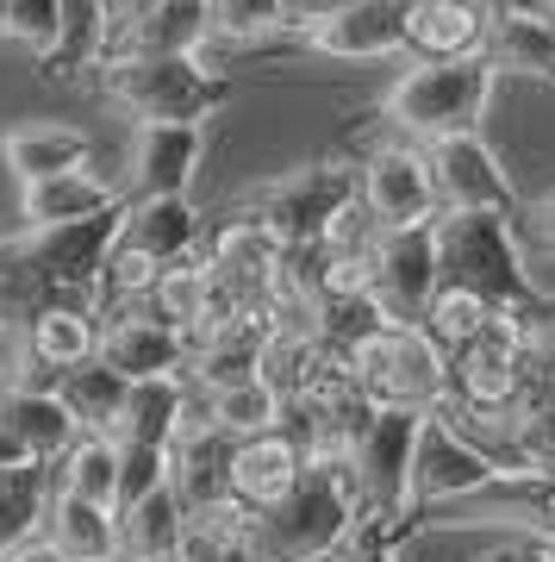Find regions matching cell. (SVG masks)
Segmentation results:
<instances>
[{
	"label": "cell",
	"instance_id": "b9f144b4",
	"mask_svg": "<svg viewBox=\"0 0 555 562\" xmlns=\"http://www.w3.org/2000/svg\"><path fill=\"white\" fill-rule=\"evenodd\" d=\"M0 32H7V0H0Z\"/></svg>",
	"mask_w": 555,
	"mask_h": 562
},
{
	"label": "cell",
	"instance_id": "ba28073f",
	"mask_svg": "<svg viewBox=\"0 0 555 562\" xmlns=\"http://www.w3.org/2000/svg\"><path fill=\"white\" fill-rule=\"evenodd\" d=\"M418 425L424 413H375L369 431L356 438V475L369 487V513L381 525L412 531V450H418Z\"/></svg>",
	"mask_w": 555,
	"mask_h": 562
},
{
	"label": "cell",
	"instance_id": "6da1fadb",
	"mask_svg": "<svg viewBox=\"0 0 555 562\" xmlns=\"http://www.w3.org/2000/svg\"><path fill=\"white\" fill-rule=\"evenodd\" d=\"M494 63L487 57H450V63H406L387 88L375 94V120L387 138L406 144H443V138H468L487 125L494 106Z\"/></svg>",
	"mask_w": 555,
	"mask_h": 562
},
{
	"label": "cell",
	"instance_id": "30bf717a",
	"mask_svg": "<svg viewBox=\"0 0 555 562\" xmlns=\"http://www.w3.org/2000/svg\"><path fill=\"white\" fill-rule=\"evenodd\" d=\"M206 169V125H132L125 150V201L194 194Z\"/></svg>",
	"mask_w": 555,
	"mask_h": 562
},
{
	"label": "cell",
	"instance_id": "9c48e42d",
	"mask_svg": "<svg viewBox=\"0 0 555 562\" xmlns=\"http://www.w3.org/2000/svg\"><path fill=\"white\" fill-rule=\"evenodd\" d=\"M120 220H125V206L106 213V220L63 225V232H20L25 257H32V269H38L50 301H88L94 294L100 269H106L113 244H120Z\"/></svg>",
	"mask_w": 555,
	"mask_h": 562
},
{
	"label": "cell",
	"instance_id": "ffe728a7",
	"mask_svg": "<svg viewBox=\"0 0 555 562\" xmlns=\"http://www.w3.org/2000/svg\"><path fill=\"white\" fill-rule=\"evenodd\" d=\"M25 344H32V382L57 387L69 369L100 357V319L88 301H44L25 319Z\"/></svg>",
	"mask_w": 555,
	"mask_h": 562
},
{
	"label": "cell",
	"instance_id": "8992f818",
	"mask_svg": "<svg viewBox=\"0 0 555 562\" xmlns=\"http://www.w3.org/2000/svg\"><path fill=\"white\" fill-rule=\"evenodd\" d=\"M494 482H499L494 462L480 457L475 443L462 438L443 413H424V425H418V450H412V531H418L424 513H450V506L487 494ZM412 531H406V538H412Z\"/></svg>",
	"mask_w": 555,
	"mask_h": 562
},
{
	"label": "cell",
	"instance_id": "7bdbcfd3",
	"mask_svg": "<svg viewBox=\"0 0 555 562\" xmlns=\"http://www.w3.org/2000/svg\"><path fill=\"white\" fill-rule=\"evenodd\" d=\"M543 13H550V20H555V0H543Z\"/></svg>",
	"mask_w": 555,
	"mask_h": 562
},
{
	"label": "cell",
	"instance_id": "4316f807",
	"mask_svg": "<svg viewBox=\"0 0 555 562\" xmlns=\"http://www.w3.org/2000/svg\"><path fill=\"white\" fill-rule=\"evenodd\" d=\"M57 394L69 401V413H76L81 431H94V438H120L125 425V401H132V382L125 375H113L106 362H81V369H69L57 382Z\"/></svg>",
	"mask_w": 555,
	"mask_h": 562
},
{
	"label": "cell",
	"instance_id": "4fadbf2b",
	"mask_svg": "<svg viewBox=\"0 0 555 562\" xmlns=\"http://www.w3.org/2000/svg\"><path fill=\"white\" fill-rule=\"evenodd\" d=\"M294 50L325 57V63H350V69L394 63V57H406V0H362V7H343L331 20H318Z\"/></svg>",
	"mask_w": 555,
	"mask_h": 562
},
{
	"label": "cell",
	"instance_id": "44dd1931",
	"mask_svg": "<svg viewBox=\"0 0 555 562\" xmlns=\"http://www.w3.org/2000/svg\"><path fill=\"white\" fill-rule=\"evenodd\" d=\"M306 469H313V462L299 457L281 431L250 438V443H238V450H231V501H238L243 513H275V506L299 487V475H306Z\"/></svg>",
	"mask_w": 555,
	"mask_h": 562
},
{
	"label": "cell",
	"instance_id": "4dcf8cb0",
	"mask_svg": "<svg viewBox=\"0 0 555 562\" xmlns=\"http://www.w3.org/2000/svg\"><path fill=\"white\" fill-rule=\"evenodd\" d=\"M76 32V0H7V32L0 38L20 44L25 57L50 63Z\"/></svg>",
	"mask_w": 555,
	"mask_h": 562
},
{
	"label": "cell",
	"instance_id": "836d02e7",
	"mask_svg": "<svg viewBox=\"0 0 555 562\" xmlns=\"http://www.w3.org/2000/svg\"><path fill=\"white\" fill-rule=\"evenodd\" d=\"M213 32L262 50V44L287 38V0H213Z\"/></svg>",
	"mask_w": 555,
	"mask_h": 562
},
{
	"label": "cell",
	"instance_id": "d590c367",
	"mask_svg": "<svg viewBox=\"0 0 555 562\" xmlns=\"http://www.w3.org/2000/svg\"><path fill=\"white\" fill-rule=\"evenodd\" d=\"M120 450H125L120 506L144 501V494H157V487H169V450H150V443H120Z\"/></svg>",
	"mask_w": 555,
	"mask_h": 562
},
{
	"label": "cell",
	"instance_id": "1f68e13d",
	"mask_svg": "<svg viewBox=\"0 0 555 562\" xmlns=\"http://www.w3.org/2000/svg\"><path fill=\"white\" fill-rule=\"evenodd\" d=\"M206 419L231 443H250V438H269L281 425V401L269 382H238V387H225V394H206Z\"/></svg>",
	"mask_w": 555,
	"mask_h": 562
},
{
	"label": "cell",
	"instance_id": "5b68a950",
	"mask_svg": "<svg viewBox=\"0 0 555 562\" xmlns=\"http://www.w3.org/2000/svg\"><path fill=\"white\" fill-rule=\"evenodd\" d=\"M356 201L381 232H431L443 220L431 176V150L406 138H375L356 157Z\"/></svg>",
	"mask_w": 555,
	"mask_h": 562
},
{
	"label": "cell",
	"instance_id": "d6a6232c",
	"mask_svg": "<svg viewBox=\"0 0 555 562\" xmlns=\"http://www.w3.org/2000/svg\"><path fill=\"white\" fill-rule=\"evenodd\" d=\"M487 319H494V301H480V294H468V288H437L431 313H424V331L456 357V350H468V344L487 331Z\"/></svg>",
	"mask_w": 555,
	"mask_h": 562
},
{
	"label": "cell",
	"instance_id": "74e56055",
	"mask_svg": "<svg viewBox=\"0 0 555 562\" xmlns=\"http://www.w3.org/2000/svg\"><path fill=\"white\" fill-rule=\"evenodd\" d=\"M343 7H362V0H287V38H306L318 20H331V13H343Z\"/></svg>",
	"mask_w": 555,
	"mask_h": 562
},
{
	"label": "cell",
	"instance_id": "484cf974",
	"mask_svg": "<svg viewBox=\"0 0 555 562\" xmlns=\"http://www.w3.org/2000/svg\"><path fill=\"white\" fill-rule=\"evenodd\" d=\"M181 562H262V550H257V513H243L238 501H218V506L188 513Z\"/></svg>",
	"mask_w": 555,
	"mask_h": 562
},
{
	"label": "cell",
	"instance_id": "52a82bcc",
	"mask_svg": "<svg viewBox=\"0 0 555 562\" xmlns=\"http://www.w3.org/2000/svg\"><path fill=\"white\" fill-rule=\"evenodd\" d=\"M287 238H281L269 220H257L250 206H231L218 213L213 232H206V262H213L218 288L231 294L238 306H269V288L287 269Z\"/></svg>",
	"mask_w": 555,
	"mask_h": 562
},
{
	"label": "cell",
	"instance_id": "f546056e",
	"mask_svg": "<svg viewBox=\"0 0 555 562\" xmlns=\"http://www.w3.org/2000/svg\"><path fill=\"white\" fill-rule=\"evenodd\" d=\"M57 469V487L63 494H76V501H94V506H120V482H125V450L120 438H76V450Z\"/></svg>",
	"mask_w": 555,
	"mask_h": 562
},
{
	"label": "cell",
	"instance_id": "60d3db41",
	"mask_svg": "<svg viewBox=\"0 0 555 562\" xmlns=\"http://www.w3.org/2000/svg\"><path fill=\"white\" fill-rule=\"evenodd\" d=\"M144 562H181V550H175V557H144Z\"/></svg>",
	"mask_w": 555,
	"mask_h": 562
},
{
	"label": "cell",
	"instance_id": "e0dca14e",
	"mask_svg": "<svg viewBox=\"0 0 555 562\" xmlns=\"http://www.w3.org/2000/svg\"><path fill=\"white\" fill-rule=\"evenodd\" d=\"M206 232H213V213L194 201V194H169V201H125L120 238L132 250H144L150 262H188L206 250Z\"/></svg>",
	"mask_w": 555,
	"mask_h": 562
},
{
	"label": "cell",
	"instance_id": "2e32d148",
	"mask_svg": "<svg viewBox=\"0 0 555 562\" xmlns=\"http://www.w3.org/2000/svg\"><path fill=\"white\" fill-rule=\"evenodd\" d=\"M100 362L132 387L169 382V375H188V338L175 325H162L150 306H138V313H120V319L100 325Z\"/></svg>",
	"mask_w": 555,
	"mask_h": 562
},
{
	"label": "cell",
	"instance_id": "7a4b0ae2",
	"mask_svg": "<svg viewBox=\"0 0 555 562\" xmlns=\"http://www.w3.org/2000/svg\"><path fill=\"white\" fill-rule=\"evenodd\" d=\"M437 276L494 306H531V257L518 213H443L437 220Z\"/></svg>",
	"mask_w": 555,
	"mask_h": 562
},
{
	"label": "cell",
	"instance_id": "603a6c76",
	"mask_svg": "<svg viewBox=\"0 0 555 562\" xmlns=\"http://www.w3.org/2000/svg\"><path fill=\"white\" fill-rule=\"evenodd\" d=\"M44 538L57 543L69 562H125V538H120V506H94L63 494L50 501V519H44Z\"/></svg>",
	"mask_w": 555,
	"mask_h": 562
},
{
	"label": "cell",
	"instance_id": "f1b7e54d",
	"mask_svg": "<svg viewBox=\"0 0 555 562\" xmlns=\"http://www.w3.org/2000/svg\"><path fill=\"white\" fill-rule=\"evenodd\" d=\"M181 531H188V506H181L175 487H157V494H144V501L120 506L125 562H144V557H175V550H181Z\"/></svg>",
	"mask_w": 555,
	"mask_h": 562
},
{
	"label": "cell",
	"instance_id": "9a60e30c",
	"mask_svg": "<svg viewBox=\"0 0 555 562\" xmlns=\"http://www.w3.org/2000/svg\"><path fill=\"white\" fill-rule=\"evenodd\" d=\"M480 57L499 81H555V20L543 0H494Z\"/></svg>",
	"mask_w": 555,
	"mask_h": 562
},
{
	"label": "cell",
	"instance_id": "277c9868",
	"mask_svg": "<svg viewBox=\"0 0 555 562\" xmlns=\"http://www.w3.org/2000/svg\"><path fill=\"white\" fill-rule=\"evenodd\" d=\"M343 201H356V150H325V157H299L281 176H269L250 194V213L269 220L287 238V250H318L325 225Z\"/></svg>",
	"mask_w": 555,
	"mask_h": 562
},
{
	"label": "cell",
	"instance_id": "cb8c5ba5",
	"mask_svg": "<svg viewBox=\"0 0 555 562\" xmlns=\"http://www.w3.org/2000/svg\"><path fill=\"white\" fill-rule=\"evenodd\" d=\"M200 387L188 375H169V382H138L132 401H125V425L120 443H150V450H169L181 438V425L194 419Z\"/></svg>",
	"mask_w": 555,
	"mask_h": 562
},
{
	"label": "cell",
	"instance_id": "83f0119b",
	"mask_svg": "<svg viewBox=\"0 0 555 562\" xmlns=\"http://www.w3.org/2000/svg\"><path fill=\"white\" fill-rule=\"evenodd\" d=\"M325 362H331L325 338H299V331H269V338H262L257 382L275 387V401H281V406H294V401H306V394L318 387Z\"/></svg>",
	"mask_w": 555,
	"mask_h": 562
},
{
	"label": "cell",
	"instance_id": "d4e9b609",
	"mask_svg": "<svg viewBox=\"0 0 555 562\" xmlns=\"http://www.w3.org/2000/svg\"><path fill=\"white\" fill-rule=\"evenodd\" d=\"M57 501V469L50 462H25V469H0V562L20 543H32L50 519Z\"/></svg>",
	"mask_w": 555,
	"mask_h": 562
},
{
	"label": "cell",
	"instance_id": "ac0fdd59",
	"mask_svg": "<svg viewBox=\"0 0 555 562\" xmlns=\"http://www.w3.org/2000/svg\"><path fill=\"white\" fill-rule=\"evenodd\" d=\"M125 206V188L106 169H76V176H50L20 188V225L25 232H63V225L106 220Z\"/></svg>",
	"mask_w": 555,
	"mask_h": 562
},
{
	"label": "cell",
	"instance_id": "3957f363",
	"mask_svg": "<svg viewBox=\"0 0 555 562\" xmlns=\"http://www.w3.org/2000/svg\"><path fill=\"white\" fill-rule=\"evenodd\" d=\"M106 101L132 125H213L231 106V81H213L194 57H138L100 76Z\"/></svg>",
	"mask_w": 555,
	"mask_h": 562
},
{
	"label": "cell",
	"instance_id": "5bb4252c",
	"mask_svg": "<svg viewBox=\"0 0 555 562\" xmlns=\"http://www.w3.org/2000/svg\"><path fill=\"white\" fill-rule=\"evenodd\" d=\"M0 162H7L13 188H32V181H50V176H76V169H94V132L76 120L32 113V120L7 125Z\"/></svg>",
	"mask_w": 555,
	"mask_h": 562
},
{
	"label": "cell",
	"instance_id": "8fae6325",
	"mask_svg": "<svg viewBox=\"0 0 555 562\" xmlns=\"http://www.w3.org/2000/svg\"><path fill=\"white\" fill-rule=\"evenodd\" d=\"M437 288V225L431 232H387L375 250V276H369V301L381 306L387 325H424Z\"/></svg>",
	"mask_w": 555,
	"mask_h": 562
},
{
	"label": "cell",
	"instance_id": "7c38bea8",
	"mask_svg": "<svg viewBox=\"0 0 555 562\" xmlns=\"http://www.w3.org/2000/svg\"><path fill=\"white\" fill-rule=\"evenodd\" d=\"M431 176H437L443 213H524L506 162L494 157V144L480 138V132L431 144Z\"/></svg>",
	"mask_w": 555,
	"mask_h": 562
},
{
	"label": "cell",
	"instance_id": "ab89813d",
	"mask_svg": "<svg viewBox=\"0 0 555 562\" xmlns=\"http://www.w3.org/2000/svg\"><path fill=\"white\" fill-rule=\"evenodd\" d=\"M100 7H113V13H144L150 0H100Z\"/></svg>",
	"mask_w": 555,
	"mask_h": 562
},
{
	"label": "cell",
	"instance_id": "8d00e7d4",
	"mask_svg": "<svg viewBox=\"0 0 555 562\" xmlns=\"http://www.w3.org/2000/svg\"><path fill=\"white\" fill-rule=\"evenodd\" d=\"M32 382V344H25V325L0 319V401L20 394Z\"/></svg>",
	"mask_w": 555,
	"mask_h": 562
},
{
	"label": "cell",
	"instance_id": "f35d334b",
	"mask_svg": "<svg viewBox=\"0 0 555 562\" xmlns=\"http://www.w3.org/2000/svg\"><path fill=\"white\" fill-rule=\"evenodd\" d=\"M536 369H543V394H550V401H555V350H550V357H543V362H536Z\"/></svg>",
	"mask_w": 555,
	"mask_h": 562
},
{
	"label": "cell",
	"instance_id": "e575fe53",
	"mask_svg": "<svg viewBox=\"0 0 555 562\" xmlns=\"http://www.w3.org/2000/svg\"><path fill=\"white\" fill-rule=\"evenodd\" d=\"M325 562H406V531L399 525H381V519H362L338 543V557H325Z\"/></svg>",
	"mask_w": 555,
	"mask_h": 562
},
{
	"label": "cell",
	"instance_id": "d6986e66",
	"mask_svg": "<svg viewBox=\"0 0 555 562\" xmlns=\"http://www.w3.org/2000/svg\"><path fill=\"white\" fill-rule=\"evenodd\" d=\"M494 0H406V63L480 57Z\"/></svg>",
	"mask_w": 555,
	"mask_h": 562
},
{
	"label": "cell",
	"instance_id": "7402d4cb",
	"mask_svg": "<svg viewBox=\"0 0 555 562\" xmlns=\"http://www.w3.org/2000/svg\"><path fill=\"white\" fill-rule=\"evenodd\" d=\"M0 419H7V431L25 443L32 462H63L76 450V438H88L76 425V413H69V401H63L50 382H25L20 394H7V401H0Z\"/></svg>",
	"mask_w": 555,
	"mask_h": 562
}]
</instances>
